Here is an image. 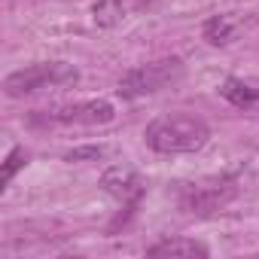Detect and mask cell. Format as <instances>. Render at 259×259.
I'll use <instances>...</instances> for the list:
<instances>
[{"instance_id": "obj_1", "label": "cell", "mask_w": 259, "mask_h": 259, "mask_svg": "<svg viewBox=\"0 0 259 259\" xmlns=\"http://www.w3.org/2000/svg\"><path fill=\"white\" fill-rule=\"evenodd\" d=\"M144 141L153 153L162 156H183V153H198L210 141V128L201 116L192 113H165L153 119L144 132Z\"/></svg>"}, {"instance_id": "obj_2", "label": "cell", "mask_w": 259, "mask_h": 259, "mask_svg": "<svg viewBox=\"0 0 259 259\" xmlns=\"http://www.w3.org/2000/svg\"><path fill=\"white\" fill-rule=\"evenodd\" d=\"M186 67L180 58H159V61H150V64H141V67H132L122 79H119V98L125 101H138V98H147V95H159L171 85H177L183 79Z\"/></svg>"}, {"instance_id": "obj_3", "label": "cell", "mask_w": 259, "mask_h": 259, "mask_svg": "<svg viewBox=\"0 0 259 259\" xmlns=\"http://www.w3.org/2000/svg\"><path fill=\"white\" fill-rule=\"evenodd\" d=\"M235 195H238V180L229 177V174L201 177V180H192V183H180V189H177L180 207L186 213H195V217H210V213L223 210Z\"/></svg>"}, {"instance_id": "obj_4", "label": "cell", "mask_w": 259, "mask_h": 259, "mask_svg": "<svg viewBox=\"0 0 259 259\" xmlns=\"http://www.w3.org/2000/svg\"><path fill=\"white\" fill-rule=\"evenodd\" d=\"M79 79V70L67 61H43V64H31L22 70H13L4 79V92L10 98H25L43 89H61V85H73Z\"/></svg>"}, {"instance_id": "obj_5", "label": "cell", "mask_w": 259, "mask_h": 259, "mask_svg": "<svg viewBox=\"0 0 259 259\" xmlns=\"http://www.w3.org/2000/svg\"><path fill=\"white\" fill-rule=\"evenodd\" d=\"M116 119V110L110 101L104 98H92V101H76V104H58V107H49V110H40L31 116L34 125H85V128H95V125H107Z\"/></svg>"}, {"instance_id": "obj_6", "label": "cell", "mask_w": 259, "mask_h": 259, "mask_svg": "<svg viewBox=\"0 0 259 259\" xmlns=\"http://www.w3.org/2000/svg\"><path fill=\"white\" fill-rule=\"evenodd\" d=\"M101 189L107 195H113L116 201H122L128 210H135L141 195H144V180L138 177L135 168H128V165H113L104 171L101 177Z\"/></svg>"}, {"instance_id": "obj_7", "label": "cell", "mask_w": 259, "mask_h": 259, "mask_svg": "<svg viewBox=\"0 0 259 259\" xmlns=\"http://www.w3.org/2000/svg\"><path fill=\"white\" fill-rule=\"evenodd\" d=\"M250 25H256V19H253V16L223 13V16H210V19L204 22L201 34H204V40H207L210 46H229V43H235L241 34H247V28H250Z\"/></svg>"}, {"instance_id": "obj_8", "label": "cell", "mask_w": 259, "mask_h": 259, "mask_svg": "<svg viewBox=\"0 0 259 259\" xmlns=\"http://www.w3.org/2000/svg\"><path fill=\"white\" fill-rule=\"evenodd\" d=\"M156 0H98L92 7V19L98 28H116L122 22H128L132 16L150 10Z\"/></svg>"}, {"instance_id": "obj_9", "label": "cell", "mask_w": 259, "mask_h": 259, "mask_svg": "<svg viewBox=\"0 0 259 259\" xmlns=\"http://www.w3.org/2000/svg\"><path fill=\"white\" fill-rule=\"evenodd\" d=\"M147 256H171V259H192V256H210V250L195 238H162L153 247H147Z\"/></svg>"}, {"instance_id": "obj_10", "label": "cell", "mask_w": 259, "mask_h": 259, "mask_svg": "<svg viewBox=\"0 0 259 259\" xmlns=\"http://www.w3.org/2000/svg\"><path fill=\"white\" fill-rule=\"evenodd\" d=\"M220 95H223V98H226L232 107H241V110L259 107V79L229 76V79L220 85Z\"/></svg>"}, {"instance_id": "obj_11", "label": "cell", "mask_w": 259, "mask_h": 259, "mask_svg": "<svg viewBox=\"0 0 259 259\" xmlns=\"http://www.w3.org/2000/svg\"><path fill=\"white\" fill-rule=\"evenodd\" d=\"M25 165H28V153H25V147H13V150H10V156L4 159V171H0V186H10V183H13V177H16Z\"/></svg>"}, {"instance_id": "obj_12", "label": "cell", "mask_w": 259, "mask_h": 259, "mask_svg": "<svg viewBox=\"0 0 259 259\" xmlns=\"http://www.w3.org/2000/svg\"><path fill=\"white\" fill-rule=\"evenodd\" d=\"M104 156V147H79L64 156V162H98Z\"/></svg>"}]
</instances>
